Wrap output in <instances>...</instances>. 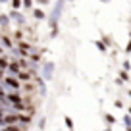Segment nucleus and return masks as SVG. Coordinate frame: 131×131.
Instances as JSON below:
<instances>
[{
  "mask_svg": "<svg viewBox=\"0 0 131 131\" xmlns=\"http://www.w3.org/2000/svg\"><path fill=\"white\" fill-rule=\"evenodd\" d=\"M0 85L4 87V89H10V93H17L21 89V81L17 77H12V75H4V79H2Z\"/></svg>",
  "mask_w": 131,
  "mask_h": 131,
  "instance_id": "obj_1",
  "label": "nucleus"
},
{
  "mask_svg": "<svg viewBox=\"0 0 131 131\" xmlns=\"http://www.w3.org/2000/svg\"><path fill=\"white\" fill-rule=\"evenodd\" d=\"M0 46L4 50H10L12 52L14 48H16V42H14L12 35H4V33H0Z\"/></svg>",
  "mask_w": 131,
  "mask_h": 131,
  "instance_id": "obj_2",
  "label": "nucleus"
},
{
  "mask_svg": "<svg viewBox=\"0 0 131 131\" xmlns=\"http://www.w3.org/2000/svg\"><path fill=\"white\" fill-rule=\"evenodd\" d=\"M6 102H8L10 106H14V104H21V102H23V96H21L19 93H8V94H6Z\"/></svg>",
  "mask_w": 131,
  "mask_h": 131,
  "instance_id": "obj_3",
  "label": "nucleus"
},
{
  "mask_svg": "<svg viewBox=\"0 0 131 131\" xmlns=\"http://www.w3.org/2000/svg\"><path fill=\"white\" fill-rule=\"evenodd\" d=\"M8 75H12V77H17L19 75V71H21V68H19V64H17V60H10V66H8Z\"/></svg>",
  "mask_w": 131,
  "mask_h": 131,
  "instance_id": "obj_4",
  "label": "nucleus"
},
{
  "mask_svg": "<svg viewBox=\"0 0 131 131\" xmlns=\"http://www.w3.org/2000/svg\"><path fill=\"white\" fill-rule=\"evenodd\" d=\"M8 16H10V19H14V21H17V23H19V25H23V23H25V17H23V16H21V14H19V12H16V10H12V12H10V14H8Z\"/></svg>",
  "mask_w": 131,
  "mask_h": 131,
  "instance_id": "obj_5",
  "label": "nucleus"
},
{
  "mask_svg": "<svg viewBox=\"0 0 131 131\" xmlns=\"http://www.w3.org/2000/svg\"><path fill=\"white\" fill-rule=\"evenodd\" d=\"M8 66H10V58H8V56H2V58H0V71H2V73H6Z\"/></svg>",
  "mask_w": 131,
  "mask_h": 131,
  "instance_id": "obj_6",
  "label": "nucleus"
},
{
  "mask_svg": "<svg viewBox=\"0 0 131 131\" xmlns=\"http://www.w3.org/2000/svg\"><path fill=\"white\" fill-rule=\"evenodd\" d=\"M33 119V114H19V123L21 125H29Z\"/></svg>",
  "mask_w": 131,
  "mask_h": 131,
  "instance_id": "obj_7",
  "label": "nucleus"
},
{
  "mask_svg": "<svg viewBox=\"0 0 131 131\" xmlns=\"http://www.w3.org/2000/svg\"><path fill=\"white\" fill-rule=\"evenodd\" d=\"M27 127L25 125H21V123H16V125H6L2 131H25Z\"/></svg>",
  "mask_w": 131,
  "mask_h": 131,
  "instance_id": "obj_8",
  "label": "nucleus"
},
{
  "mask_svg": "<svg viewBox=\"0 0 131 131\" xmlns=\"http://www.w3.org/2000/svg\"><path fill=\"white\" fill-rule=\"evenodd\" d=\"M8 25H10V16H8V14H0V27H8Z\"/></svg>",
  "mask_w": 131,
  "mask_h": 131,
  "instance_id": "obj_9",
  "label": "nucleus"
},
{
  "mask_svg": "<svg viewBox=\"0 0 131 131\" xmlns=\"http://www.w3.org/2000/svg\"><path fill=\"white\" fill-rule=\"evenodd\" d=\"M31 77H33L31 71H19V75H17V79H19V81H29Z\"/></svg>",
  "mask_w": 131,
  "mask_h": 131,
  "instance_id": "obj_10",
  "label": "nucleus"
},
{
  "mask_svg": "<svg viewBox=\"0 0 131 131\" xmlns=\"http://www.w3.org/2000/svg\"><path fill=\"white\" fill-rule=\"evenodd\" d=\"M33 17H35V19H45V12H42V10H39V8H35L33 10Z\"/></svg>",
  "mask_w": 131,
  "mask_h": 131,
  "instance_id": "obj_11",
  "label": "nucleus"
},
{
  "mask_svg": "<svg viewBox=\"0 0 131 131\" xmlns=\"http://www.w3.org/2000/svg\"><path fill=\"white\" fill-rule=\"evenodd\" d=\"M12 39H14V42H21L23 41V31H16L12 35Z\"/></svg>",
  "mask_w": 131,
  "mask_h": 131,
  "instance_id": "obj_12",
  "label": "nucleus"
},
{
  "mask_svg": "<svg viewBox=\"0 0 131 131\" xmlns=\"http://www.w3.org/2000/svg\"><path fill=\"white\" fill-rule=\"evenodd\" d=\"M10 2H12V8L16 10V12L21 8V6H23V0H10Z\"/></svg>",
  "mask_w": 131,
  "mask_h": 131,
  "instance_id": "obj_13",
  "label": "nucleus"
},
{
  "mask_svg": "<svg viewBox=\"0 0 131 131\" xmlns=\"http://www.w3.org/2000/svg\"><path fill=\"white\" fill-rule=\"evenodd\" d=\"M52 68H54L52 64H46V66H45V75H46V77H50V75H52Z\"/></svg>",
  "mask_w": 131,
  "mask_h": 131,
  "instance_id": "obj_14",
  "label": "nucleus"
},
{
  "mask_svg": "<svg viewBox=\"0 0 131 131\" xmlns=\"http://www.w3.org/2000/svg\"><path fill=\"white\" fill-rule=\"evenodd\" d=\"M64 122H66V125H68L71 131H73V122H71V118H70V116H66V118H64Z\"/></svg>",
  "mask_w": 131,
  "mask_h": 131,
  "instance_id": "obj_15",
  "label": "nucleus"
},
{
  "mask_svg": "<svg viewBox=\"0 0 131 131\" xmlns=\"http://www.w3.org/2000/svg\"><path fill=\"white\" fill-rule=\"evenodd\" d=\"M96 48L100 50V52H106V45H102L100 41H96Z\"/></svg>",
  "mask_w": 131,
  "mask_h": 131,
  "instance_id": "obj_16",
  "label": "nucleus"
},
{
  "mask_svg": "<svg viewBox=\"0 0 131 131\" xmlns=\"http://www.w3.org/2000/svg\"><path fill=\"white\" fill-rule=\"evenodd\" d=\"M23 8H33V0H23Z\"/></svg>",
  "mask_w": 131,
  "mask_h": 131,
  "instance_id": "obj_17",
  "label": "nucleus"
},
{
  "mask_svg": "<svg viewBox=\"0 0 131 131\" xmlns=\"http://www.w3.org/2000/svg\"><path fill=\"white\" fill-rule=\"evenodd\" d=\"M104 118H106V122H108V123H114V118H112L110 114H106V116H104Z\"/></svg>",
  "mask_w": 131,
  "mask_h": 131,
  "instance_id": "obj_18",
  "label": "nucleus"
},
{
  "mask_svg": "<svg viewBox=\"0 0 131 131\" xmlns=\"http://www.w3.org/2000/svg\"><path fill=\"white\" fill-rule=\"evenodd\" d=\"M45 123H46V122H45V118H42L41 122H39V127H41V129H45Z\"/></svg>",
  "mask_w": 131,
  "mask_h": 131,
  "instance_id": "obj_19",
  "label": "nucleus"
},
{
  "mask_svg": "<svg viewBox=\"0 0 131 131\" xmlns=\"http://www.w3.org/2000/svg\"><path fill=\"white\" fill-rule=\"evenodd\" d=\"M2 56H6V50L2 48V46H0V58H2Z\"/></svg>",
  "mask_w": 131,
  "mask_h": 131,
  "instance_id": "obj_20",
  "label": "nucleus"
},
{
  "mask_svg": "<svg viewBox=\"0 0 131 131\" xmlns=\"http://www.w3.org/2000/svg\"><path fill=\"white\" fill-rule=\"evenodd\" d=\"M37 2H39V4H45V6L48 4V0H37Z\"/></svg>",
  "mask_w": 131,
  "mask_h": 131,
  "instance_id": "obj_21",
  "label": "nucleus"
},
{
  "mask_svg": "<svg viewBox=\"0 0 131 131\" xmlns=\"http://www.w3.org/2000/svg\"><path fill=\"white\" fill-rule=\"evenodd\" d=\"M0 2H8V0H0Z\"/></svg>",
  "mask_w": 131,
  "mask_h": 131,
  "instance_id": "obj_22",
  "label": "nucleus"
},
{
  "mask_svg": "<svg viewBox=\"0 0 131 131\" xmlns=\"http://www.w3.org/2000/svg\"><path fill=\"white\" fill-rule=\"evenodd\" d=\"M127 131H131V127H127Z\"/></svg>",
  "mask_w": 131,
  "mask_h": 131,
  "instance_id": "obj_23",
  "label": "nucleus"
},
{
  "mask_svg": "<svg viewBox=\"0 0 131 131\" xmlns=\"http://www.w3.org/2000/svg\"><path fill=\"white\" fill-rule=\"evenodd\" d=\"M129 116H131V108H129Z\"/></svg>",
  "mask_w": 131,
  "mask_h": 131,
  "instance_id": "obj_24",
  "label": "nucleus"
},
{
  "mask_svg": "<svg viewBox=\"0 0 131 131\" xmlns=\"http://www.w3.org/2000/svg\"><path fill=\"white\" fill-rule=\"evenodd\" d=\"M129 96H131V91H129Z\"/></svg>",
  "mask_w": 131,
  "mask_h": 131,
  "instance_id": "obj_25",
  "label": "nucleus"
},
{
  "mask_svg": "<svg viewBox=\"0 0 131 131\" xmlns=\"http://www.w3.org/2000/svg\"><path fill=\"white\" fill-rule=\"evenodd\" d=\"M106 131H110V129H106Z\"/></svg>",
  "mask_w": 131,
  "mask_h": 131,
  "instance_id": "obj_26",
  "label": "nucleus"
},
{
  "mask_svg": "<svg viewBox=\"0 0 131 131\" xmlns=\"http://www.w3.org/2000/svg\"><path fill=\"white\" fill-rule=\"evenodd\" d=\"M102 2H104V0H102Z\"/></svg>",
  "mask_w": 131,
  "mask_h": 131,
  "instance_id": "obj_27",
  "label": "nucleus"
},
{
  "mask_svg": "<svg viewBox=\"0 0 131 131\" xmlns=\"http://www.w3.org/2000/svg\"><path fill=\"white\" fill-rule=\"evenodd\" d=\"M129 127H131V125H129Z\"/></svg>",
  "mask_w": 131,
  "mask_h": 131,
  "instance_id": "obj_28",
  "label": "nucleus"
}]
</instances>
